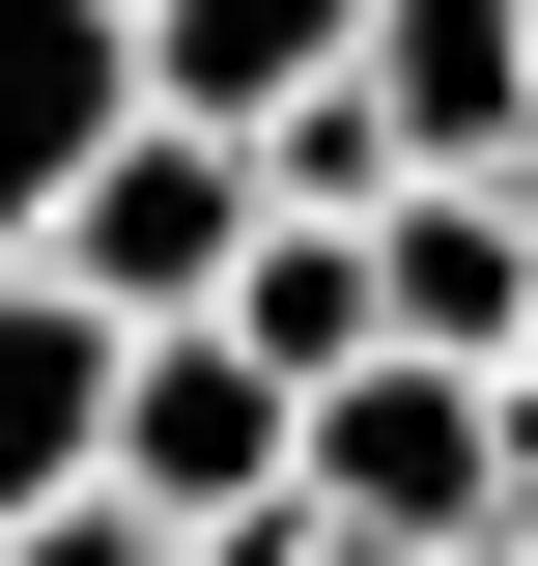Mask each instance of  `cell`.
I'll list each match as a JSON object with an SVG mask.
<instances>
[{"mask_svg":"<svg viewBox=\"0 0 538 566\" xmlns=\"http://www.w3.org/2000/svg\"><path fill=\"white\" fill-rule=\"evenodd\" d=\"M312 510H340V566H454V538H510V368L369 340V368L312 397Z\"/></svg>","mask_w":538,"mask_h":566,"instance_id":"obj_1","label":"cell"},{"mask_svg":"<svg viewBox=\"0 0 538 566\" xmlns=\"http://www.w3.org/2000/svg\"><path fill=\"white\" fill-rule=\"evenodd\" d=\"M114 482H142V510H312V368H256L227 312H142V368H114Z\"/></svg>","mask_w":538,"mask_h":566,"instance_id":"obj_2","label":"cell"},{"mask_svg":"<svg viewBox=\"0 0 538 566\" xmlns=\"http://www.w3.org/2000/svg\"><path fill=\"white\" fill-rule=\"evenodd\" d=\"M256 142H227V114H142L114 142V170H85V199H58V283H85V312H227V283H256Z\"/></svg>","mask_w":538,"mask_h":566,"instance_id":"obj_3","label":"cell"},{"mask_svg":"<svg viewBox=\"0 0 538 566\" xmlns=\"http://www.w3.org/2000/svg\"><path fill=\"white\" fill-rule=\"evenodd\" d=\"M170 114L142 85V0H0V255H58V199Z\"/></svg>","mask_w":538,"mask_h":566,"instance_id":"obj_4","label":"cell"},{"mask_svg":"<svg viewBox=\"0 0 538 566\" xmlns=\"http://www.w3.org/2000/svg\"><path fill=\"white\" fill-rule=\"evenodd\" d=\"M114 368H142V312H85L58 255H0V538L114 482Z\"/></svg>","mask_w":538,"mask_h":566,"instance_id":"obj_5","label":"cell"},{"mask_svg":"<svg viewBox=\"0 0 538 566\" xmlns=\"http://www.w3.org/2000/svg\"><path fill=\"white\" fill-rule=\"evenodd\" d=\"M369 255H397V340H454V368H538V170H425Z\"/></svg>","mask_w":538,"mask_h":566,"instance_id":"obj_6","label":"cell"},{"mask_svg":"<svg viewBox=\"0 0 538 566\" xmlns=\"http://www.w3.org/2000/svg\"><path fill=\"white\" fill-rule=\"evenodd\" d=\"M369 85L425 170H538V0H369Z\"/></svg>","mask_w":538,"mask_h":566,"instance_id":"obj_7","label":"cell"},{"mask_svg":"<svg viewBox=\"0 0 538 566\" xmlns=\"http://www.w3.org/2000/svg\"><path fill=\"white\" fill-rule=\"evenodd\" d=\"M340 57H369V0H142V85L227 114V142H256L283 85H340Z\"/></svg>","mask_w":538,"mask_h":566,"instance_id":"obj_8","label":"cell"},{"mask_svg":"<svg viewBox=\"0 0 538 566\" xmlns=\"http://www.w3.org/2000/svg\"><path fill=\"white\" fill-rule=\"evenodd\" d=\"M170 538H199V510H142V482H85V510H29L0 566H170Z\"/></svg>","mask_w":538,"mask_h":566,"instance_id":"obj_9","label":"cell"},{"mask_svg":"<svg viewBox=\"0 0 538 566\" xmlns=\"http://www.w3.org/2000/svg\"><path fill=\"white\" fill-rule=\"evenodd\" d=\"M170 566H340V510H199Z\"/></svg>","mask_w":538,"mask_h":566,"instance_id":"obj_10","label":"cell"},{"mask_svg":"<svg viewBox=\"0 0 538 566\" xmlns=\"http://www.w3.org/2000/svg\"><path fill=\"white\" fill-rule=\"evenodd\" d=\"M510 538H538V368H510Z\"/></svg>","mask_w":538,"mask_h":566,"instance_id":"obj_11","label":"cell"}]
</instances>
